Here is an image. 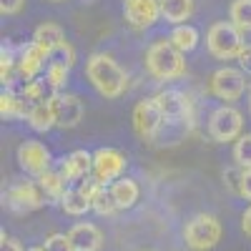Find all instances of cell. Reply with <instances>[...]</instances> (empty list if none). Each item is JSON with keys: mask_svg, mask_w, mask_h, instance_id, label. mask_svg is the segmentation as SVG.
Segmentation results:
<instances>
[{"mask_svg": "<svg viewBox=\"0 0 251 251\" xmlns=\"http://www.w3.org/2000/svg\"><path fill=\"white\" fill-rule=\"evenodd\" d=\"M60 174L68 183L71 181H86L88 176H93V153L88 151H73L68 158H63L60 163Z\"/></svg>", "mask_w": 251, "mask_h": 251, "instance_id": "cell-15", "label": "cell"}, {"mask_svg": "<svg viewBox=\"0 0 251 251\" xmlns=\"http://www.w3.org/2000/svg\"><path fill=\"white\" fill-rule=\"evenodd\" d=\"M33 43L40 46L46 53H50V50H55L60 43H66V33H63V28L55 25V23H43V25L35 28Z\"/></svg>", "mask_w": 251, "mask_h": 251, "instance_id": "cell-21", "label": "cell"}, {"mask_svg": "<svg viewBox=\"0 0 251 251\" xmlns=\"http://www.w3.org/2000/svg\"><path fill=\"white\" fill-rule=\"evenodd\" d=\"M28 123L30 128L38 133H46L55 126V113H53V100L50 103H38V106H30L28 111Z\"/></svg>", "mask_w": 251, "mask_h": 251, "instance_id": "cell-23", "label": "cell"}, {"mask_svg": "<svg viewBox=\"0 0 251 251\" xmlns=\"http://www.w3.org/2000/svg\"><path fill=\"white\" fill-rule=\"evenodd\" d=\"M38 186L43 188V194H46V199H50V201H60L63 199V194L68 191V181L63 178V174L60 171H46L43 176L38 178Z\"/></svg>", "mask_w": 251, "mask_h": 251, "instance_id": "cell-24", "label": "cell"}, {"mask_svg": "<svg viewBox=\"0 0 251 251\" xmlns=\"http://www.w3.org/2000/svg\"><path fill=\"white\" fill-rule=\"evenodd\" d=\"M239 68L246 71V73H251V46H246V48L241 50V55H239Z\"/></svg>", "mask_w": 251, "mask_h": 251, "instance_id": "cell-36", "label": "cell"}, {"mask_svg": "<svg viewBox=\"0 0 251 251\" xmlns=\"http://www.w3.org/2000/svg\"><path fill=\"white\" fill-rule=\"evenodd\" d=\"M43 246H46V251H75L68 234H50L43 241Z\"/></svg>", "mask_w": 251, "mask_h": 251, "instance_id": "cell-31", "label": "cell"}, {"mask_svg": "<svg viewBox=\"0 0 251 251\" xmlns=\"http://www.w3.org/2000/svg\"><path fill=\"white\" fill-rule=\"evenodd\" d=\"M126 158L123 151L118 149H108V146H103V149L93 151V176L103 183V186H111L113 181H118L126 171Z\"/></svg>", "mask_w": 251, "mask_h": 251, "instance_id": "cell-9", "label": "cell"}, {"mask_svg": "<svg viewBox=\"0 0 251 251\" xmlns=\"http://www.w3.org/2000/svg\"><path fill=\"white\" fill-rule=\"evenodd\" d=\"M146 71L156 80H174L186 75V60L183 53L171 46V40H156V43L146 50Z\"/></svg>", "mask_w": 251, "mask_h": 251, "instance_id": "cell-2", "label": "cell"}, {"mask_svg": "<svg viewBox=\"0 0 251 251\" xmlns=\"http://www.w3.org/2000/svg\"><path fill=\"white\" fill-rule=\"evenodd\" d=\"M131 121H133L136 136L143 138V141H153V138L158 136V131H161V126L166 123V118H163V113H161V108H158L156 98H143V100H138L136 108H133Z\"/></svg>", "mask_w": 251, "mask_h": 251, "instance_id": "cell-7", "label": "cell"}, {"mask_svg": "<svg viewBox=\"0 0 251 251\" xmlns=\"http://www.w3.org/2000/svg\"><path fill=\"white\" fill-rule=\"evenodd\" d=\"M108 188H111V196H113V201H116L118 208H133L136 201H138V196H141L138 183L133 178H128V176H121Z\"/></svg>", "mask_w": 251, "mask_h": 251, "instance_id": "cell-18", "label": "cell"}, {"mask_svg": "<svg viewBox=\"0 0 251 251\" xmlns=\"http://www.w3.org/2000/svg\"><path fill=\"white\" fill-rule=\"evenodd\" d=\"M25 5V0H0V10H3V15H15L20 13Z\"/></svg>", "mask_w": 251, "mask_h": 251, "instance_id": "cell-33", "label": "cell"}, {"mask_svg": "<svg viewBox=\"0 0 251 251\" xmlns=\"http://www.w3.org/2000/svg\"><path fill=\"white\" fill-rule=\"evenodd\" d=\"M43 68H48V53L40 46H35L30 40V43L18 48V78L23 83L35 80Z\"/></svg>", "mask_w": 251, "mask_h": 251, "instance_id": "cell-12", "label": "cell"}, {"mask_svg": "<svg viewBox=\"0 0 251 251\" xmlns=\"http://www.w3.org/2000/svg\"><path fill=\"white\" fill-rule=\"evenodd\" d=\"M123 3H131V0H123Z\"/></svg>", "mask_w": 251, "mask_h": 251, "instance_id": "cell-41", "label": "cell"}, {"mask_svg": "<svg viewBox=\"0 0 251 251\" xmlns=\"http://www.w3.org/2000/svg\"><path fill=\"white\" fill-rule=\"evenodd\" d=\"M169 40H171V46L176 48V50H181L183 55L186 53H191L196 46H199V30L194 28V25H176L174 30H171V35H169Z\"/></svg>", "mask_w": 251, "mask_h": 251, "instance_id": "cell-25", "label": "cell"}, {"mask_svg": "<svg viewBox=\"0 0 251 251\" xmlns=\"http://www.w3.org/2000/svg\"><path fill=\"white\" fill-rule=\"evenodd\" d=\"M211 93L219 98V100H226V106H231L234 100H239L246 91V80H244V71L241 68H219L214 75H211V83H208Z\"/></svg>", "mask_w": 251, "mask_h": 251, "instance_id": "cell-8", "label": "cell"}, {"mask_svg": "<svg viewBox=\"0 0 251 251\" xmlns=\"http://www.w3.org/2000/svg\"><path fill=\"white\" fill-rule=\"evenodd\" d=\"M241 176H244V169H228L226 174H224V186L228 188V191H234V194H239V188H241Z\"/></svg>", "mask_w": 251, "mask_h": 251, "instance_id": "cell-32", "label": "cell"}, {"mask_svg": "<svg viewBox=\"0 0 251 251\" xmlns=\"http://www.w3.org/2000/svg\"><path fill=\"white\" fill-rule=\"evenodd\" d=\"M28 251H46V246H33V249H28Z\"/></svg>", "mask_w": 251, "mask_h": 251, "instance_id": "cell-38", "label": "cell"}, {"mask_svg": "<svg viewBox=\"0 0 251 251\" xmlns=\"http://www.w3.org/2000/svg\"><path fill=\"white\" fill-rule=\"evenodd\" d=\"M46 203L43 188L33 181H18L5 191V206L13 214H30Z\"/></svg>", "mask_w": 251, "mask_h": 251, "instance_id": "cell-6", "label": "cell"}, {"mask_svg": "<svg viewBox=\"0 0 251 251\" xmlns=\"http://www.w3.org/2000/svg\"><path fill=\"white\" fill-rule=\"evenodd\" d=\"M48 63H53V66H66V68H73V63H75V50L73 46L68 43H60L55 50L48 53Z\"/></svg>", "mask_w": 251, "mask_h": 251, "instance_id": "cell-28", "label": "cell"}, {"mask_svg": "<svg viewBox=\"0 0 251 251\" xmlns=\"http://www.w3.org/2000/svg\"><path fill=\"white\" fill-rule=\"evenodd\" d=\"M0 251H23V246H20L18 239L5 236V231H3V234H0Z\"/></svg>", "mask_w": 251, "mask_h": 251, "instance_id": "cell-34", "label": "cell"}, {"mask_svg": "<svg viewBox=\"0 0 251 251\" xmlns=\"http://www.w3.org/2000/svg\"><path fill=\"white\" fill-rule=\"evenodd\" d=\"M239 196L249 199L251 201V169H244V176H241V188H239Z\"/></svg>", "mask_w": 251, "mask_h": 251, "instance_id": "cell-35", "label": "cell"}, {"mask_svg": "<svg viewBox=\"0 0 251 251\" xmlns=\"http://www.w3.org/2000/svg\"><path fill=\"white\" fill-rule=\"evenodd\" d=\"M18 163L25 174L40 178L46 171H50V151L40 141H23L18 146Z\"/></svg>", "mask_w": 251, "mask_h": 251, "instance_id": "cell-11", "label": "cell"}, {"mask_svg": "<svg viewBox=\"0 0 251 251\" xmlns=\"http://www.w3.org/2000/svg\"><path fill=\"white\" fill-rule=\"evenodd\" d=\"M183 241L191 251H211L221 241V221L214 214H196L183 226Z\"/></svg>", "mask_w": 251, "mask_h": 251, "instance_id": "cell-4", "label": "cell"}, {"mask_svg": "<svg viewBox=\"0 0 251 251\" xmlns=\"http://www.w3.org/2000/svg\"><path fill=\"white\" fill-rule=\"evenodd\" d=\"M191 13H194V0H161V18L174 28L186 25Z\"/></svg>", "mask_w": 251, "mask_h": 251, "instance_id": "cell-19", "label": "cell"}, {"mask_svg": "<svg viewBox=\"0 0 251 251\" xmlns=\"http://www.w3.org/2000/svg\"><path fill=\"white\" fill-rule=\"evenodd\" d=\"M123 18L136 30L151 28L161 18V0H131L123 5Z\"/></svg>", "mask_w": 251, "mask_h": 251, "instance_id": "cell-13", "label": "cell"}, {"mask_svg": "<svg viewBox=\"0 0 251 251\" xmlns=\"http://www.w3.org/2000/svg\"><path fill=\"white\" fill-rule=\"evenodd\" d=\"M141 251H149V249H141Z\"/></svg>", "mask_w": 251, "mask_h": 251, "instance_id": "cell-42", "label": "cell"}, {"mask_svg": "<svg viewBox=\"0 0 251 251\" xmlns=\"http://www.w3.org/2000/svg\"><path fill=\"white\" fill-rule=\"evenodd\" d=\"M50 3H63V0H50Z\"/></svg>", "mask_w": 251, "mask_h": 251, "instance_id": "cell-40", "label": "cell"}, {"mask_svg": "<svg viewBox=\"0 0 251 251\" xmlns=\"http://www.w3.org/2000/svg\"><path fill=\"white\" fill-rule=\"evenodd\" d=\"M228 15L241 33L251 30V0H234L231 8H228Z\"/></svg>", "mask_w": 251, "mask_h": 251, "instance_id": "cell-26", "label": "cell"}, {"mask_svg": "<svg viewBox=\"0 0 251 251\" xmlns=\"http://www.w3.org/2000/svg\"><path fill=\"white\" fill-rule=\"evenodd\" d=\"M91 203H93V211H96L98 216H113V214L118 211V206H116V201H113V196H111V188H108V186L100 188V191L91 199Z\"/></svg>", "mask_w": 251, "mask_h": 251, "instance_id": "cell-27", "label": "cell"}, {"mask_svg": "<svg viewBox=\"0 0 251 251\" xmlns=\"http://www.w3.org/2000/svg\"><path fill=\"white\" fill-rule=\"evenodd\" d=\"M53 113L58 128H75L83 121V103L78 96H55L53 98Z\"/></svg>", "mask_w": 251, "mask_h": 251, "instance_id": "cell-14", "label": "cell"}, {"mask_svg": "<svg viewBox=\"0 0 251 251\" xmlns=\"http://www.w3.org/2000/svg\"><path fill=\"white\" fill-rule=\"evenodd\" d=\"M68 73H71V68H66V66H53V63H48V68H46V78L50 80V86H53L55 91H60V88L68 83Z\"/></svg>", "mask_w": 251, "mask_h": 251, "instance_id": "cell-30", "label": "cell"}, {"mask_svg": "<svg viewBox=\"0 0 251 251\" xmlns=\"http://www.w3.org/2000/svg\"><path fill=\"white\" fill-rule=\"evenodd\" d=\"M75 251H100L103 249V234L96 224H75L68 231Z\"/></svg>", "mask_w": 251, "mask_h": 251, "instance_id": "cell-16", "label": "cell"}, {"mask_svg": "<svg viewBox=\"0 0 251 251\" xmlns=\"http://www.w3.org/2000/svg\"><path fill=\"white\" fill-rule=\"evenodd\" d=\"M86 75L103 98H118L128 88V75L108 53H93L86 60Z\"/></svg>", "mask_w": 251, "mask_h": 251, "instance_id": "cell-1", "label": "cell"}, {"mask_svg": "<svg viewBox=\"0 0 251 251\" xmlns=\"http://www.w3.org/2000/svg\"><path fill=\"white\" fill-rule=\"evenodd\" d=\"M206 48L214 58L219 60H231L239 58L241 50L246 48L244 43V33L231 23V20H221V23H214L206 33Z\"/></svg>", "mask_w": 251, "mask_h": 251, "instance_id": "cell-3", "label": "cell"}, {"mask_svg": "<svg viewBox=\"0 0 251 251\" xmlns=\"http://www.w3.org/2000/svg\"><path fill=\"white\" fill-rule=\"evenodd\" d=\"M58 96V91L50 86V80L43 75V78H35L30 83H23V88H20V98H23L30 106H38V103H50L53 98Z\"/></svg>", "mask_w": 251, "mask_h": 251, "instance_id": "cell-17", "label": "cell"}, {"mask_svg": "<svg viewBox=\"0 0 251 251\" xmlns=\"http://www.w3.org/2000/svg\"><path fill=\"white\" fill-rule=\"evenodd\" d=\"M153 98L158 103L166 123L186 121L188 126H194V103H191V98H188L186 93H181V91H161Z\"/></svg>", "mask_w": 251, "mask_h": 251, "instance_id": "cell-10", "label": "cell"}, {"mask_svg": "<svg viewBox=\"0 0 251 251\" xmlns=\"http://www.w3.org/2000/svg\"><path fill=\"white\" fill-rule=\"evenodd\" d=\"M241 131H244V116L234 106H219L208 118V136L216 143L239 141L244 136Z\"/></svg>", "mask_w": 251, "mask_h": 251, "instance_id": "cell-5", "label": "cell"}, {"mask_svg": "<svg viewBox=\"0 0 251 251\" xmlns=\"http://www.w3.org/2000/svg\"><path fill=\"white\" fill-rule=\"evenodd\" d=\"M234 161L239 169H251V133H244L234 143Z\"/></svg>", "mask_w": 251, "mask_h": 251, "instance_id": "cell-29", "label": "cell"}, {"mask_svg": "<svg viewBox=\"0 0 251 251\" xmlns=\"http://www.w3.org/2000/svg\"><path fill=\"white\" fill-rule=\"evenodd\" d=\"M28 111H30V108H28V103L20 98V93L3 88V93H0V116H3V121L28 118Z\"/></svg>", "mask_w": 251, "mask_h": 251, "instance_id": "cell-20", "label": "cell"}, {"mask_svg": "<svg viewBox=\"0 0 251 251\" xmlns=\"http://www.w3.org/2000/svg\"><path fill=\"white\" fill-rule=\"evenodd\" d=\"M60 206H63V211L71 214V216H83V214H88L93 208L91 199L80 191V186L68 188V191L63 194V199H60Z\"/></svg>", "mask_w": 251, "mask_h": 251, "instance_id": "cell-22", "label": "cell"}, {"mask_svg": "<svg viewBox=\"0 0 251 251\" xmlns=\"http://www.w3.org/2000/svg\"><path fill=\"white\" fill-rule=\"evenodd\" d=\"M241 228H244V234L246 236H251V206L244 211V216H241Z\"/></svg>", "mask_w": 251, "mask_h": 251, "instance_id": "cell-37", "label": "cell"}, {"mask_svg": "<svg viewBox=\"0 0 251 251\" xmlns=\"http://www.w3.org/2000/svg\"><path fill=\"white\" fill-rule=\"evenodd\" d=\"M249 113H251V98H249Z\"/></svg>", "mask_w": 251, "mask_h": 251, "instance_id": "cell-39", "label": "cell"}]
</instances>
